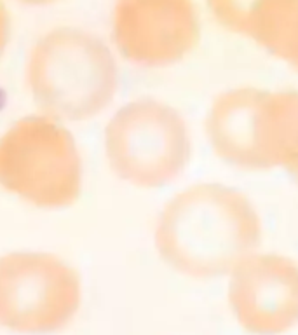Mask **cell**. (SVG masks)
<instances>
[{
	"instance_id": "52a82bcc",
	"label": "cell",
	"mask_w": 298,
	"mask_h": 335,
	"mask_svg": "<svg viewBox=\"0 0 298 335\" xmlns=\"http://www.w3.org/2000/svg\"><path fill=\"white\" fill-rule=\"evenodd\" d=\"M201 39L194 0H114L110 46L140 68H166L188 56Z\"/></svg>"
},
{
	"instance_id": "7c38bea8",
	"label": "cell",
	"mask_w": 298,
	"mask_h": 335,
	"mask_svg": "<svg viewBox=\"0 0 298 335\" xmlns=\"http://www.w3.org/2000/svg\"><path fill=\"white\" fill-rule=\"evenodd\" d=\"M14 2L19 5H25V7H49L61 0H14Z\"/></svg>"
},
{
	"instance_id": "8fae6325",
	"label": "cell",
	"mask_w": 298,
	"mask_h": 335,
	"mask_svg": "<svg viewBox=\"0 0 298 335\" xmlns=\"http://www.w3.org/2000/svg\"><path fill=\"white\" fill-rule=\"evenodd\" d=\"M14 35V18L7 0H0V61L7 54Z\"/></svg>"
},
{
	"instance_id": "277c9868",
	"label": "cell",
	"mask_w": 298,
	"mask_h": 335,
	"mask_svg": "<svg viewBox=\"0 0 298 335\" xmlns=\"http://www.w3.org/2000/svg\"><path fill=\"white\" fill-rule=\"evenodd\" d=\"M107 166L136 189H162L178 180L192 159L185 117L169 103L142 96L121 105L103 131Z\"/></svg>"
},
{
	"instance_id": "ba28073f",
	"label": "cell",
	"mask_w": 298,
	"mask_h": 335,
	"mask_svg": "<svg viewBox=\"0 0 298 335\" xmlns=\"http://www.w3.org/2000/svg\"><path fill=\"white\" fill-rule=\"evenodd\" d=\"M228 304L253 335L291 330L298 325V264L283 255H249L232 271Z\"/></svg>"
},
{
	"instance_id": "3957f363",
	"label": "cell",
	"mask_w": 298,
	"mask_h": 335,
	"mask_svg": "<svg viewBox=\"0 0 298 335\" xmlns=\"http://www.w3.org/2000/svg\"><path fill=\"white\" fill-rule=\"evenodd\" d=\"M84 189V159L68 124L46 114L0 133V190L37 210L72 208Z\"/></svg>"
},
{
	"instance_id": "9c48e42d",
	"label": "cell",
	"mask_w": 298,
	"mask_h": 335,
	"mask_svg": "<svg viewBox=\"0 0 298 335\" xmlns=\"http://www.w3.org/2000/svg\"><path fill=\"white\" fill-rule=\"evenodd\" d=\"M295 0H208L215 19L227 30L263 46L281 16Z\"/></svg>"
},
{
	"instance_id": "30bf717a",
	"label": "cell",
	"mask_w": 298,
	"mask_h": 335,
	"mask_svg": "<svg viewBox=\"0 0 298 335\" xmlns=\"http://www.w3.org/2000/svg\"><path fill=\"white\" fill-rule=\"evenodd\" d=\"M263 47L298 70V0L281 18Z\"/></svg>"
},
{
	"instance_id": "4fadbf2b",
	"label": "cell",
	"mask_w": 298,
	"mask_h": 335,
	"mask_svg": "<svg viewBox=\"0 0 298 335\" xmlns=\"http://www.w3.org/2000/svg\"><path fill=\"white\" fill-rule=\"evenodd\" d=\"M288 173H290V175L293 176V180L297 182V185H298V161L290 168V169H288Z\"/></svg>"
},
{
	"instance_id": "5b68a950",
	"label": "cell",
	"mask_w": 298,
	"mask_h": 335,
	"mask_svg": "<svg viewBox=\"0 0 298 335\" xmlns=\"http://www.w3.org/2000/svg\"><path fill=\"white\" fill-rule=\"evenodd\" d=\"M82 300L78 271L46 250L0 255V327L42 335L65 328Z\"/></svg>"
},
{
	"instance_id": "8992f818",
	"label": "cell",
	"mask_w": 298,
	"mask_h": 335,
	"mask_svg": "<svg viewBox=\"0 0 298 335\" xmlns=\"http://www.w3.org/2000/svg\"><path fill=\"white\" fill-rule=\"evenodd\" d=\"M213 152L246 171L281 168L286 143L284 91L237 87L215 98L206 115Z\"/></svg>"
},
{
	"instance_id": "6da1fadb",
	"label": "cell",
	"mask_w": 298,
	"mask_h": 335,
	"mask_svg": "<svg viewBox=\"0 0 298 335\" xmlns=\"http://www.w3.org/2000/svg\"><path fill=\"white\" fill-rule=\"evenodd\" d=\"M262 243V220L239 190L201 182L180 190L160 210L153 229L159 258L194 279L232 274Z\"/></svg>"
},
{
	"instance_id": "7a4b0ae2",
	"label": "cell",
	"mask_w": 298,
	"mask_h": 335,
	"mask_svg": "<svg viewBox=\"0 0 298 335\" xmlns=\"http://www.w3.org/2000/svg\"><path fill=\"white\" fill-rule=\"evenodd\" d=\"M23 79L37 112L65 124L91 121L117 96L119 58L91 30L53 26L26 51Z\"/></svg>"
}]
</instances>
